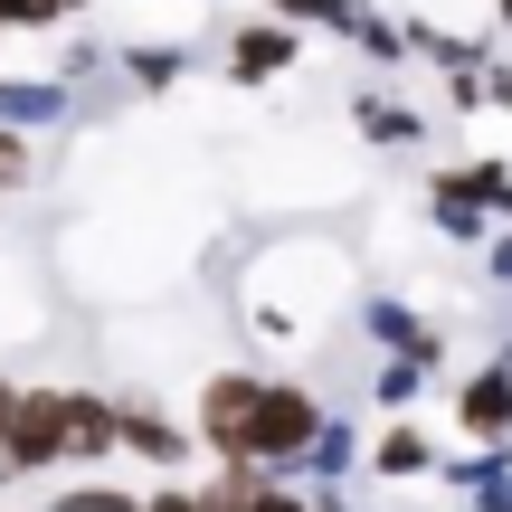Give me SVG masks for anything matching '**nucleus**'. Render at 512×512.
Segmentation results:
<instances>
[{
	"instance_id": "obj_1",
	"label": "nucleus",
	"mask_w": 512,
	"mask_h": 512,
	"mask_svg": "<svg viewBox=\"0 0 512 512\" xmlns=\"http://www.w3.org/2000/svg\"><path fill=\"white\" fill-rule=\"evenodd\" d=\"M114 456V389L95 380H19L0 418V484L38 475H86Z\"/></svg>"
},
{
	"instance_id": "obj_2",
	"label": "nucleus",
	"mask_w": 512,
	"mask_h": 512,
	"mask_svg": "<svg viewBox=\"0 0 512 512\" xmlns=\"http://www.w3.org/2000/svg\"><path fill=\"white\" fill-rule=\"evenodd\" d=\"M323 389L304 380V370H266V389H256V418H247V475H285L294 484V465H304V446H313V427H323Z\"/></svg>"
},
{
	"instance_id": "obj_3",
	"label": "nucleus",
	"mask_w": 512,
	"mask_h": 512,
	"mask_svg": "<svg viewBox=\"0 0 512 512\" xmlns=\"http://www.w3.org/2000/svg\"><path fill=\"white\" fill-rule=\"evenodd\" d=\"M114 456H133L152 484H181L200 446H190V418H171L152 389H114Z\"/></svg>"
},
{
	"instance_id": "obj_4",
	"label": "nucleus",
	"mask_w": 512,
	"mask_h": 512,
	"mask_svg": "<svg viewBox=\"0 0 512 512\" xmlns=\"http://www.w3.org/2000/svg\"><path fill=\"white\" fill-rule=\"evenodd\" d=\"M351 332L370 342V361H418V370H437V389H446V323H427L408 294H351Z\"/></svg>"
},
{
	"instance_id": "obj_5",
	"label": "nucleus",
	"mask_w": 512,
	"mask_h": 512,
	"mask_svg": "<svg viewBox=\"0 0 512 512\" xmlns=\"http://www.w3.org/2000/svg\"><path fill=\"white\" fill-rule=\"evenodd\" d=\"M446 418H456L465 446H503V437H512V332L484 351L475 370H465L456 389H446Z\"/></svg>"
},
{
	"instance_id": "obj_6",
	"label": "nucleus",
	"mask_w": 512,
	"mask_h": 512,
	"mask_svg": "<svg viewBox=\"0 0 512 512\" xmlns=\"http://www.w3.org/2000/svg\"><path fill=\"white\" fill-rule=\"evenodd\" d=\"M361 456H370V418L323 408V427H313V446H304V465H294V484H304V494H351V484H361Z\"/></svg>"
},
{
	"instance_id": "obj_7",
	"label": "nucleus",
	"mask_w": 512,
	"mask_h": 512,
	"mask_svg": "<svg viewBox=\"0 0 512 512\" xmlns=\"http://www.w3.org/2000/svg\"><path fill=\"white\" fill-rule=\"evenodd\" d=\"M437 465H446V446L427 437L418 418H380L370 427V456H361L370 484H437Z\"/></svg>"
},
{
	"instance_id": "obj_8",
	"label": "nucleus",
	"mask_w": 512,
	"mask_h": 512,
	"mask_svg": "<svg viewBox=\"0 0 512 512\" xmlns=\"http://www.w3.org/2000/svg\"><path fill=\"white\" fill-rule=\"evenodd\" d=\"M285 67H304V29H285V19H266V10L228 29V76H238V86H275Z\"/></svg>"
},
{
	"instance_id": "obj_9",
	"label": "nucleus",
	"mask_w": 512,
	"mask_h": 512,
	"mask_svg": "<svg viewBox=\"0 0 512 512\" xmlns=\"http://www.w3.org/2000/svg\"><path fill=\"white\" fill-rule=\"evenodd\" d=\"M437 484H446L465 512H512V437H503V446H475V456H446Z\"/></svg>"
},
{
	"instance_id": "obj_10",
	"label": "nucleus",
	"mask_w": 512,
	"mask_h": 512,
	"mask_svg": "<svg viewBox=\"0 0 512 512\" xmlns=\"http://www.w3.org/2000/svg\"><path fill=\"white\" fill-rule=\"evenodd\" d=\"M57 124H76V95L57 86V76H0V133H57Z\"/></svg>"
},
{
	"instance_id": "obj_11",
	"label": "nucleus",
	"mask_w": 512,
	"mask_h": 512,
	"mask_svg": "<svg viewBox=\"0 0 512 512\" xmlns=\"http://www.w3.org/2000/svg\"><path fill=\"white\" fill-rule=\"evenodd\" d=\"M351 124H361V143H370V152H418V143H427V114H418V105H399V95H380V86L351 95Z\"/></svg>"
},
{
	"instance_id": "obj_12",
	"label": "nucleus",
	"mask_w": 512,
	"mask_h": 512,
	"mask_svg": "<svg viewBox=\"0 0 512 512\" xmlns=\"http://www.w3.org/2000/svg\"><path fill=\"white\" fill-rule=\"evenodd\" d=\"M114 67H124V86H133V95H171V86L190 76V48H181V38H133Z\"/></svg>"
},
{
	"instance_id": "obj_13",
	"label": "nucleus",
	"mask_w": 512,
	"mask_h": 512,
	"mask_svg": "<svg viewBox=\"0 0 512 512\" xmlns=\"http://www.w3.org/2000/svg\"><path fill=\"white\" fill-rule=\"evenodd\" d=\"M427 389H437V370H418V361H370V418H418Z\"/></svg>"
},
{
	"instance_id": "obj_14",
	"label": "nucleus",
	"mask_w": 512,
	"mask_h": 512,
	"mask_svg": "<svg viewBox=\"0 0 512 512\" xmlns=\"http://www.w3.org/2000/svg\"><path fill=\"white\" fill-rule=\"evenodd\" d=\"M342 48H361L370 67H408V29H399L389 10H370V0H361V19L342 29Z\"/></svg>"
},
{
	"instance_id": "obj_15",
	"label": "nucleus",
	"mask_w": 512,
	"mask_h": 512,
	"mask_svg": "<svg viewBox=\"0 0 512 512\" xmlns=\"http://www.w3.org/2000/svg\"><path fill=\"white\" fill-rule=\"evenodd\" d=\"M256 10L285 19V29H332V38H342L351 19H361V0H256Z\"/></svg>"
},
{
	"instance_id": "obj_16",
	"label": "nucleus",
	"mask_w": 512,
	"mask_h": 512,
	"mask_svg": "<svg viewBox=\"0 0 512 512\" xmlns=\"http://www.w3.org/2000/svg\"><path fill=\"white\" fill-rule=\"evenodd\" d=\"M48 512H143V494L133 484H105V475H76V484H57Z\"/></svg>"
},
{
	"instance_id": "obj_17",
	"label": "nucleus",
	"mask_w": 512,
	"mask_h": 512,
	"mask_svg": "<svg viewBox=\"0 0 512 512\" xmlns=\"http://www.w3.org/2000/svg\"><path fill=\"white\" fill-rule=\"evenodd\" d=\"M105 67H114V57H105V38H67V48H57V86H95Z\"/></svg>"
},
{
	"instance_id": "obj_18",
	"label": "nucleus",
	"mask_w": 512,
	"mask_h": 512,
	"mask_svg": "<svg viewBox=\"0 0 512 512\" xmlns=\"http://www.w3.org/2000/svg\"><path fill=\"white\" fill-rule=\"evenodd\" d=\"M29 181H38V152H29V133H0V200H19Z\"/></svg>"
},
{
	"instance_id": "obj_19",
	"label": "nucleus",
	"mask_w": 512,
	"mask_h": 512,
	"mask_svg": "<svg viewBox=\"0 0 512 512\" xmlns=\"http://www.w3.org/2000/svg\"><path fill=\"white\" fill-rule=\"evenodd\" d=\"M143 512H200V494H190V475H181V484H152V494H143Z\"/></svg>"
},
{
	"instance_id": "obj_20",
	"label": "nucleus",
	"mask_w": 512,
	"mask_h": 512,
	"mask_svg": "<svg viewBox=\"0 0 512 512\" xmlns=\"http://www.w3.org/2000/svg\"><path fill=\"white\" fill-rule=\"evenodd\" d=\"M313 512H361V494H304Z\"/></svg>"
},
{
	"instance_id": "obj_21",
	"label": "nucleus",
	"mask_w": 512,
	"mask_h": 512,
	"mask_svg": "<svg viewBox=\"0 0 512 512\" xmlns=\"http://www.w3.org/2000/svg\"><path fill=\"white\" fill-rule=\"evenodd\" d=\"M494 105H503V114H512V67H494Z\"/></svg>"
},
{
	"instance_id": "obj_22",
	"label": "nucleus",
	"mask_w": 512,
	"mask_h": 512,
	"mask_svg": "<svg viewBox=\"0 0 512 512\" xmlns=\"http://www.w3.org/2000/svg\"><path fill=\"white\" fill-rule=\"evenodd\" d=\"M10 389H19V380H10V370H0V418H10Z\"/></svg>"
},
{
	"instance_id": "obj_23",
	"label": "nucleus",
	"mask_w": 512,
	"mask_h": 512,
	"mask_svg": "<svg viewBox=\"0 0 512 512\" xmlns=\"http://www.w3.org/2000/svg\"><path fill=\"white\" fill-rule=\"evenodd\" d=\"M494 29H512V0H494Z\"/></svg>"
}]
</instances>
